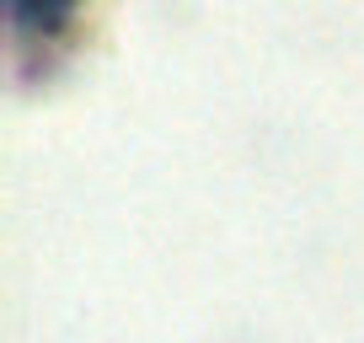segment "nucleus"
I'll return each instance as SVG.
<instances>
[{"label":"nucleus","instance_id":"obj_1","mask_svg":"<svg viewBox=\"0 0 364 343\" xmlns=\"http://www.w3.org/2000/svg\"><path fill=\"white\" fill-rule=\"evenodd\" d=\"M80 0H11V27L22 38H54L75 16Z\"/></svg>","mask_w":364,"mask_h":343}]
</instances>
